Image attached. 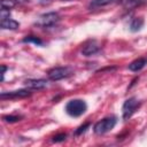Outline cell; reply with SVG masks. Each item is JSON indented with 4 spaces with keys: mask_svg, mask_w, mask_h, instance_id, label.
I'll return each mask as SVG.
<instances>
[{
    "mask_svg": "<svg viewBox=\"0 0 147 147\" xmlns=\"http://www.w3.org/2000/svg\"><path fill=\"white\" fill-rule=\"evenodd\" d=\"M141 2H142V0H119L121 6L125 9H133V8L138 7Z\"/></svg>",
    "mask_w": 147,
    "mask_h": 147,
    "instance_id": "cell-11",
    "label": "cell"
},
{
    "mask_svg": "<svg viewBox=\"0 0 147 147\" xmlns=\"http://www.w3.org/2000/svg\"><path fill=\"white\" fill-rule=\"evenodd\" d=\"M65 113L71 116V117H79L82 116L86 109H87V105L84 100L82 99H74L67 102L65 105Z\"/></svg>",
    "mask_w": 147,
    "mask_h": 147,
    "instance_id": "cell-1",
    "label": "cell"
},
{
    "mask_svg": "<svg viewBox=\"0 0 147 147\" xmlns=\"http://www.w3.org/2000/svg\"><path fill=\"white\" fill-rule=\"evenodd\" d=\"M9 16H10V10L9 9H5V8H1V10H0V17H1V20H7V18H9Z\"/></svg>",
    "mask_w": 147,
    "mask_h": 147,
    "instance_id": "cell-19",
    "label": "cell"
},
{
    "mask_svg": "<svg viewBox=\"0 0 147 147\" xmlns=\"http://www.w3.org/2000/svg\"><path fill=\"white\" fill-rule=\"evenodd\" d=\"M23 42H32L37 46H42L44 45V41L40 38L34 37V36H26L25 38H23Z\"/></svg>",
    "mask_w": 147,
    "mask_h": 147,
    "instance_id": "cell-13",
    "label": "cell"
},
{
    "mask_svg": "<svg viewBox=\"0 0 147 147\" xmlns=\"http://www.w3.org/2000/svg\"><path fill=\"white\" fill-rule=\"evenodd\" d=\"M30 95H31V92L29 90L22 88V90H16V91H10V92H2L0 94V98L1 99H23Z\"/></svg>",
    "mask_w": 147,
    "mask_h": 147,
    "instance_id": "cell-6",
    "label": "cell"
},
{
    "mask_svg": "<svg viewBox=\"0 0 147 147\" xmlns=\"http://www.w3.org/2000/svg\"><path fill=\"white\" fill-rule=\"evenodd\" d=\"M5 122H8V123H15V122H18L21 121L22 116H16V115H7V116H3L2 117Z\"/></svg>",
    "mask_w": 147,
    "mask_h": 147,
    "instance_id": "cell-15",
    "label": "cell"
},
{
    "mask_svg": "<svg viewBox=\"0 0 147 147\" xmlns=\"http://www.w3.org/2000/svg\"><path fill=\"white\" fill-rule=\"evenodd\" d=\"M147 64V60L146 59H137V60H134V61H132L130 64H129V70H131V71H139V70H141L145 65Z\"/></svg>",
    "mask_w": 147,
    "mask_h": 147,
    "instance_id": "cell-9",
    "label": "cell"
},
{
    "mask_svg": "<svg viewBox=\"0 0 147 147\" xmlns=\"http://www.w3.org/2000/svg\"><path fill=\"white\" fill-rule=\"evenodd\" d=\"M142 25H144V18H141V17H134L131 21V23H130V30L132 32H137V31H139L142 28Z\"/></svg>",
    "mask_w": 147,
    "mask_h": 147,
    "instance_id": "cell-12",
    "label": "cell"
},
{
    "mask_svg": "<svg viewBox=\"0 0 147 147\" xmlns=\"http://www.w3.org/2000/svg\"><path fill=\"white\" fill-rule=\"evenodd\" d=\"M0 5H1V8L10 9V8H13L16 5V2H15V0H1Z\"/></svg>",
    "mask_w": 147,
    "mask_h": 147,
    "instance_id": "cell-14",
    "label": "cell"
},
{
    "mask_svg": "<svg viewBox=\"0 0 147 147\" xmlns=\"http://www.w3.org/2000/svg\"><path fill=\"white\" fill-rule=\"evenodd\" d=\"M24 85L30 88V90H42L47 86V80L46 79H26L24 82Z\"/></svg>",
    "mask_w": 147,
    "mask_h": 147,
    "instance_id": "cell-8",
    "label": "cell"
},
{
    "mask_svg": "<svg viewBox=\"0 0 147 147\" xmlns=\"http://www.w3.org/2000/svg\"><path fill=\"white\" fill-rule=\"evenodd\" d=\"M117 123V118L115 116L106 117L99 122H96L93 126V131L95 134H105L109 131H111Z\"/></svg>",
    "mask_w": 147,
    "mask_h": 147,
    "instance_id": "cell-2",
    "label": "cell"
},
{
    "mask_svg": "<svg viewBox=\"0 0 147 147\" xmlns=\"http://www.w3.org/2000/svg\"><path fill=\"white\" fill-rule=\"evenodd\" d=\"M65 139H67V133H59L52 138V141L53 142H62Z\"/></svg>",
    "mask_w": 147,
    "mask_h": 147,
    "instance_id": "cell-18",
    "label": "cell"
},
{
    "mask_svg": "<svg viewBox=\"0 0 147 147\" xmlns=\"http://www.w3.org/2000/svg\"><path fill=\"white\" fill-rule=\"evenodd\" d=\"M0 26L2 29H7V30H16V29H18L20 23L16 22V21H14V20L7 18V20H1Z\"/></svg>",
    "mask_w": 147,
    "mask_h": 147,
    "instance_id": "cell-10",
    "label": "cell"
},
{
    "mask_svg": "<svg viewBox=\"0 0 147 147\" xmlns=\"http://www.w3.org/2000/svg\"><path fill=\"white\" fill-rule=\"evenodd\" d=\"M100 49V46L99 44L95 41V40H91L88 42H86L83 48H82V54L84 56H91V55H94L95 53H98Z\"/></svg>",
    "mask_w": 147,
    "mask_h": 147,
    "instance_id": "cell-7",
    "label": "cell"
},
{
    "mask_svg": "<svg viewBox=\"0 0 147 147\" xmlns=\"http://www.w3.org/2000/svg\"><path fill=\"white\" fill-rule=\"evenodd\" d=\"M60 21V15L59 13L56 11H51V13H46V14H42L38 17L37 20V24L42 26V28H48V26H52L54 25L55 23H57Z\"/></svg>",
    "mask_w": 147,
    "mask_h": 147,
    "instance_id": "cell-5",
    "label": "cell"
},
{
    "mask_svg": "<svg viewBox=\"0 0 147 147\" xmlns=\"http://www.w3.org/2000/svg\"><path fill=\"white\" fill-rule=\"evenodd\" d=\"M90 123H85V124H83V125H80L76 131H75V136H80V134H83V133H85L86 131H87V129L90 127Z\"/></svg>",
    "mask_w": 147,
    "mask_h": 147,
    "instance_id": "cell-16",
    "label": "cell"
},
{
    "mask_svg": "<svg viewBox=\"0 0 147 147\" xmlns=\"http://www.w3.org/2000/svg\"><path fill=\"white\" fill-rule=\"evenodd\" d=\"M7 70V67L6 65H1V82H3V78H5V72Z\"/></svg>",
    "mask_w": 147,
    "mask_h": 147,
    "instance_id": "cell-20",
    "label": "cell"
},
{
    "mask_svg": "<svg viewBox=\"0 0 147 147\" xmlns=\"http://www.w3.org/2000/svg\"><path fill=\"white\" fill-rule=\"evenodd\" d=\"M72 74H74V69L70 68V67H56V68H53V69L48 70L47 77L51 80L56 82V80L67 78V77L71 76Z\"/></svg>",
    "mask_w": 147,
    "mask_h": 147,
    "instance_id": "cell-4",
    "label": "cell"
},
{
    "mask_svg": "<svg viewBox=\"0 0 147 147\" xmlns=\"http://www.w3.org/2000/svg\"><path fill=\"white\" fill-rule=\"evenodd\" d=\"M114 0H93L92 1V6H95V7H102V6H106V5H109Z\"/></svg>",
    "mask_w": 147,
    "mask_h": 147,
    "instance_id": "cell-17",
    "label": "cell"
},
{
    "mask_svg": "<svg viewBox=\"0 0 147 147\" xmlns=\"http://www.w3.org/2000/svg\"><path fill=\"white\" fill-rule=\"evenodd\" d=\"M140 105H141V102H140L137 98H134V96L126 99V100L124 101V103H123V107H122L123 119H124V121L129 119V118L134 114V111L140 107Z\"/></svg>",
    "mask_w": 147,
    "mask_h": 147,
    "instance_id": "cell-3",
    "label": "cell"
}]
</instances>
